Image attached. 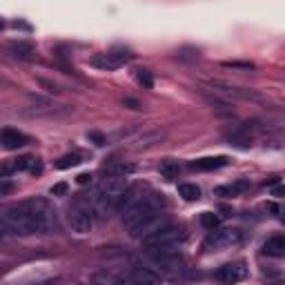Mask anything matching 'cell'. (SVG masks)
<instances>
[{
	"label": "cell",
	"instance_id": "7",
	"mask_svg": "<svg viewBox=\"0 0 285 285\" xmlns=\"http://www.w3.org/2000/svg\"><path fill=\"white\" fill-rule=\"evenodd\" d=\"M241 241V230H212V234L207 236V241L203 243V247L209 252H220V249H228L232 245Z\"/></svg>",
	"mask_w": 285,
	"mask_h": 285
},
{
	"label": "cell",
	"instance_id": "16",
	"mask_svg": "<svg viewBox=\"0 0 285 285\" xmlns=\"http://www.w3.org/2000/svg\"><path fill=\"white\" fill-rule=\"evenodd\" d=\"M9 49L14 51V56H18L20 60H34V58H36V49H34V45L31 43H25V40L11 43Z\"/></svg>",
	"mask_w": 285,
	"mask_h": 285
},
{
	"label": "cell",
	"instance_id": "5",
	"mask_svg": "<svg viewBox=\"0 0 285 285\" xmlns=\"http://www.w3.org/2000/svg\"><path fill=\"white\" fill-rule=\"evenodd\" d=\"M185 238V230L181 225H170L167 223L165 228L156 230L154 234L145 236L143 238V245L145 247H165V245H178Z\"/></svg>",
	"mask_w": 285,
	"mask_h": 285
},
{
	"label": "cell",
	"instance_id": "32",
	"mask_svg": "<svg viewBox=\"0 0 285 285\" xmlns=\"http://www.w3.org/2000/svg\"><path fill=\"white\" fill-rule=\"evenodd\" d=\"M76 183H78V185L91 183V174H78V176H76Z\"/></svg>",
	"mask_w": 285,
	"mask_h": 285
},
{
	"label": "cell",
	"instance_id": "26",
	"mask_svg": "<svg viewBox=\"0 0 285 285\" xmlns=\"http://www.w3.org/2000/svg\"><path fill=\"white\" fill-rule=\"evenodd\" d=\"M87 138H89L94 145H98V147H103V145L107 143V138H105L101 132H89V134H87Z\"/></svg>",
	"mask_w": 285,
	"mask_h": 285
},
{
	"label": "cell",
	"instance_id": "34",
	"mask_svg": "<svg viewBox=\"0 0 285 285\" xmlns=\"http://www.w3.org/2000/svg\"><path fill=\"white\" fill-rule=\"evenodd\" d=\"M123 105H127L130 109H141V105H138V101H134V98H125Z\"/></svg>",
	"mask_w": 285,
	"mask_h": 285
},
{
	"label": "cell",
	"instance_id": "23",
	"mask_svg": "<svg viewBox=\"0 0 285 285\" xmlns=\"http://www.w3.org/2000/svg\"><path fill=\"white\" fill-rule=\"evenodd\" d=\"M176 58H181V60H196L199 58V49L194 47H183L176 51Z\"/></svg>",
	"mask_w": 285,
	"mask_h": 285
},
{
	"label": "cell",
	"instance_id": "28",
	"mask_svg": "<svg viewBox=\"0 0 285 285\" xmlns=\"http://www.w3.org/2000/svg\"><path fill=\"white\" fill-rule=\"evenodd\" d=\"M14 172H16L14 163H3V165H0V178H7V176H11Z\"/></svg>",
	"mask_w": 285,
	"mask_h": 285
},
{
	"label": "cell",
	"instance_id": "21",
	"mask_svg": "<svg viewBox=\"0 0 285 285\" xmlns=\"http://www.w3.org/2000/svg\"><path fill=\"white\" fill-rule=\"evenodd\" d=\"M136 80H138V85H143L145 89H152L154 87V76L149 74V69H136Z\"/></svg>",
	"mask_w": 285,
	"mask_h": 285
},
{
	"label": "cell",
	"instance_id": "29",
	"mask_svg": "<svg viewBox=\"0 0 285 285\" xmlns=\"http://www.w3.org/2000/svg\"><path fill=\"white\" fill-rule=\"evenodd\" d=\"M223 67H232V69H254L252 62H236V60H232V62H223Z\"/></svg>",
	"mask_w": 285,
	"mask_h": 285
},
{
	"label": "cell",
	"instance_id": "10",
	"mask_svg": "<svg viewBox=\"0 0 285 285\" xmlns=\"http://www.w3.org/2000/svg\"><path fill=\"white\" fill-rule=\"evenodd\" d=\"M247 189H249V181L241 178V181H234L228 185H218V187L214 189V196H218V199H236V196L245 194Z\"/></svg>",
	"mask_w": 285,
	"mask_h": 285
},
{
	"label": "cell",
	"instance_id": "12",
	"mask_svg": "<svg viewBox=\"0 0 285 285\" xmlns=\"http://www.w3.org/2000/svg\"><path fill=\"white\" fill-rule=\"evenodd\" d=\"M27 143H29V138L18 130H3L0 132V145H3L5 149H18V147H25Z\"/></svg>",
	"mask_w": 285,
	"mask_h": 285
},
{
	"label": "cell",
	"instance_id": "4",
	"mask_svg": "<svg viewBox=\"0 0 285 285\" xmlns=\"http://www.w3.org/2000/svg\"><path fill=\"white\" fill-rule=\"evenodd\" d=\"M22 203H25V205L34 212V216H36L43 234H51V232L60 230V225H58V214H56V209H54V205H51L49 201L29 199V201H22Z\"/></svg>",
	"mask_w": 285,
	"mask_h": 285
},
{
	"label": "cell",
	"instance_id": "13",
	"mask_svg": "<svg viewBox=\"0 0 285 285\" xmlns=\"http://www.w3.org/2000/svg\"><path fill=\"white\" fill-rule=\"evenodd\" d=\"M214 91H218V94H225V96H234V98H252V101H259V94H254V91L249 89H241V87H232V85H225V83H209Z\"/></svg>",
	"mask_w": 285,
	"mask_h": 285
},
{
	"label": "cell",
	"instance_id": "2",
	"mask_svg": "<svg viewBox=\"0 0 285 285\" xmlns=\"http://www.w3.org/2000/svg\"><path fill=\"white\" fill-rule=\"evenodd\" d=\"M163 207H165V196H163V194H156V192L149 189L147 194H145L143 199L136 203V205H132L130 209H127V212H123V223H125V228L130 230L132 225H136V223H141V220H145V218L154 216V214L163 212Z\"/></svg>",
	"mask_w": 285,
	"mask_h": 285
},
{
	"label": "cell",
	"instance_id": "11",
	"mask_svg": "<svg viewBox=\"0 0 285 285\" xmlns=\"http://www.w3.org/2000/svg\"><path fill=\"white\" fill-rule=\"evenodd\" d=\"M230 163L228 156H207V159H196L189 163V170H196V172H212V170H218V167H225Z\"/></svg>",
	"mask_w": 285,
	"mask_h": 285
},
{
	"label": "cell",
	"instance_id": "33",
	"mask_svg": "<svg viewBox=\"0 0 285 285\" xmlns=\"http://www.w3.org/2000/svg\"><path fill=\"white\" fill-rule=\"evenodd\" d=\"M9 192H14V183H9V181L0 183V194H9Z\"/></svg>",
	"mask_w": 285,
	"mask_h": 285
},
{
	"label": "cell",
	"instance_id": "3",
	"mask_svg": "<svg viewBox=\"0 0 285 285\" xmlns=\"http://www.w3.org/2000/svg\"><path fill=\"white\" fill-rule=\"evenodd\" d=\"M67 223L72 228V232H76V234H89L91 228H94V209H91V203L87 199H78L69 207Z\"/></svg>",
	"mask_w": 285,
	"mask_h": 285
},
{
	"label": "cell",
	"instance_id": "20",
	"mask_svg": "<svg viewBox=\"0 0 285 285\" xmlns=\"http://www.w3.org/2000/svg\"><path fill=\"white\" fill-rule=\"evenodd\" d=\"M105 174H120V176H125V174L134 172V165H125V163H118V161H112L107 163V165L103 167Z\"/></svg>",
	"mask_w": 285,
	"mask_h": 285
},
{
	"label": "cell",
	"instance_id": "1",
	"mask_svg": "<svg viewBox=\"0 0 285 285\" xmlns=\"http://www.w3.org/2000/svg\"><path fill=\"white\" fill-rule=\"evenodd\" d=\"M3 218L7 220V225L11 228L14 234H22V236H29V234H43L40 232V225L34 212L29 209L25 203H18V205H9L5 207L3 212Z\"/></svg>",
	"mask_w": 285,
	"mask_h": 285
},
{
	"label": "cell",
	"instance_id": "6",
	"mask_svg": "<svg viewBox=\"0 0 285 285\" xmlns=\"http://www.w3.org/2000/svg\"><path fill=\"white\" fill-rule=\"evenodd\" d=\"M134 58L130 51H103V54H94L89 58V65L101 69V72H116L123 65H127Z\"/></svg>",
	"mask_w": 285,
	"mask_h": 285
},
{
	"label": "cell",
	"instance_id": "31",
	"mask_svg": "<svg viewBox=\"0 0 285 285\" xmlns=\"http://www.w3.org/2000/svg\"><path fill=\"white\" fill-rule=\"evenodd\" d=\"M9 234H14V232H11V228L7 225V220H5V218H3V214H0V238L9 236Z\"/></svg>",
	"mask_w": 285,
	"mask_h": 285
},
{
	"label": "cell",
	"instance_id": "35",
	"mask_svg": "<svg viewBox=\"0 0 285 285\" xmlns=\"http://www.w3.org/2000/svg\"><path fill=\"white\" fill-rule=\"evenodd\" d=\"M274 196H283V187H276L274 189Z\"/></svg>",
	"mask_w": 285,
	"mask_h": 285
},
{
	"label": "cell",
	"instance_id": "27",
	"mask_svg": "<svg viewBox=\"0 0 285 285\" xmlns=\"http://www.w3.org/2000/svg\"><path fill=\"white\" fill-rule=\"evenodd\" d=\"M29 174H34V176H40L43 174V163H40L38 159H31V163H29Z\"/></svg>",
	"mask_w": 285,
	"mask_h": 285
},
{
	"label": "cell",
	"instance_id": "17",
	"mask_svg": "<svg viewBox=\"0 0 285 285\" xmlns=\"http://www.w3.org/2000/svg\"><path fill=\"white\" fill-rule=\"evenodd\" d=\"M178 174H181V165H178L174 159H165L161 163V176L167 178V181H176Z\"/></svg>",
	"mask_w": 285,
	"mask_h": 285
},
{
	"label": "cell",
	"instance_id": "14",
	"mask_svg": "<svg viewBox=\"0 0 285 285\" xmlns=\"http://www.w3.org/2000/svg\"><path fill=\"white\" fill-rule=\"evenodd\" d=\"M127 281H132V283H159L161 274H156L154 267H136V270L127 276Z\"/></svg>",
	"mask_w": 285,
	"mask_h": 285
},
{
	"label": "cell",
	"instance_id": "25",
	"mask_svg": "<svg viewBox=\"0 0 285 285\" xmlns=\"http://www.w3.org/2000/svg\"><path fill=\"white\" fill-rule=\"evenodd\" d=\"M38 85H40V87H45V89L51 91V94H60V91H62L56 83H51V80H47V78H38Z\"/></svg>",
	"mask_w": 285,
	"mask_h": 285
},
{
	"label": "cell",
	"instance_id": "19",
	"mask_svg": "<svg viewBox=\"0 0 285 285\" xmlns=\"http://www.w3.org/2000/svg\"><path fill=\"white\" fill-rule=\"evenodd\" d=\"M80 163H83L80 154H65L56 161V170H69V167H76Z\"/></svg>",
	"mask_w": 285,
	"mask_h": 285
},
{
	"label": "cell",
	"instance_id": "24",
	"mask_svg": "<svg viewBox=\"0 0 285 285\" xmlns=\"http://www.w3.org/2000/svg\"><path fill=\"white\" fill-rule=\"evenodd\" d=\"M34 156H20V159H16L14 161V167H16V172H25L29 170V163H31Z\"/></svg>",
	"mask_w": 285,
	"mask_h": 285
},
{
	"label": "cell",
	"instance_id": "8",
	"mask_svg": "<svg viewBox=\"0 0 285 285\" xmlns=\"http://www.w3.org/2000/svg\"><path fill=\"white\" fill-rule=\"evenodd\" d=\"M167 223H170V220H167V216H165L163 212H159V214H154V216L141 220V223L132 225V228H130V236H132V238H145V236L154 234L156 230L165 228Z\"/></svg>",
	"mask_w": 285,
	"mask_h": 285
},
{
	"label": "cell",
	"instance_id": "36",
	"mask_svg": "<svg viewBox=\"0 0 285 285\" xmlns=\"http://www.w3.org/2000/svg\"><path fill=\"white\" fill-rule=\"evenodd\" d=\"M3 27H5V22H3V20H0V29H3Z\"/></svg>",
	"mask_w": 285,
	"mask_h": 285
},
{
	"label": "cell",
	"instance_id": "18",
	"mask_svg": "<svg viewBox=\"0 0 285 285\" xmlns=\"http://www.w3.org/2000/svg\"><path fill=\"white\" fill-rule=\"evenodd\" d=\"M178 194H181L185 201H199L201 199V189H199V185H194V183H181L178 185Z\"/></svg>",
	"mask_w": 285,
	"mask_h": 285
},
{
	"label": "cell",
	"instance_id": "15",
	"mask_svg": "<svg viewBox=\"0 0 285 285\" xmlns=\"http://www.w3.org/2000/svg\"><path fill=\"white\" fill-rule=\"evenodd\" d=\"M263 254H265V257L281 259L285 254V238L283 236H270L263 243Z\"/></svg>",
	"mask_w": 285,
	"mask_h": 285
},
{
	"label": "cell",
	"instance_id": "22",
	"mask_svg": "<svg viewBox=\"0 0 285 285\" xmlns=\"http://www.w3.org/2000/svg\"><path fill=\"white\" fill-rule=\"evenodd\" d=\"M218 216H214L212 212H203L201 214V225L203 228H207V230H214V228H218Z\"/></svg>",
	"mask_w": 285,
	"mask_h": 285
},
{
	"label": "cell",
	"instance_id": "30",
	"mask_svg": "<svg viewBox=\"0 0 285 285\" xmlns=\"http://www.w3.org/2000/svg\"><path fill=\"white\" fill-rule=\"evenodd\" d=\"M49 192H51V196H62V194H67V183H56Z\"/></svg>",
	"mask_w": 285,
	"mask_h": 285
},
{
	"label": "cell",
	"instance_id": "9",
	"mask_svg": "<svg viewBox=\"0 0 285 285\" xmlns=\"http://www.w3.org/2000/svg\"><path fill=\"white\" fill-rule=\"evenodd\" d=\"M245 276H247V267H245V263H241V261L218 267V272H216V278L220 283H238Z\"/></svg>",
	"mask_w": 285,
	"mask_h": 285
}]
</instances>
